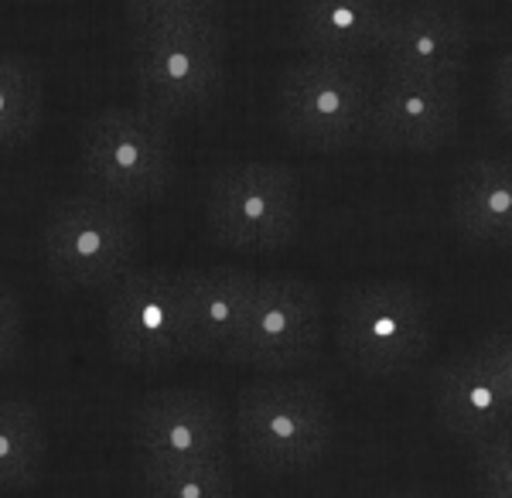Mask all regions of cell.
<instances>
[{
    "instance_id": "ac0fdd59",
    "label": "cell",
    "mask_w": 512,
    "mask_h": 498,
    "mask_svg": "<svg viewBox=\"0 0 512 498\" xmlns=\"http://www.w3.org/2000/svg\"><path fill=\"white\" fill-rule=\"evenodd\" d=\"M45 86L38 69L21 55L0 52V154L18 151L38 134Z\"/></svg>"
},
{
    "instance_id": "30bf717a",
    "label": "cell",
    "mask_w": 512,
    "mask_h": 498,
    "mask_svg": "<svg viewBox=\"0 0 512 498\" xmlns=\"http://www.w3.org/2000/svg\"><path fill=\"white\" fill-rule=\"evenodd\" d=\"M461 76H379L366 144L393 154H437L458 137Z\"/></svg>"
},
{
    "instance_id": "d6986e66",
    "label": "cell",
    "mask_w": 512,
    "mask_h": 498,
    "mask_svg": "<svg viewBox=\"0 0 512 498\" xmlns=\"http://www.w3.org/2000/svg\"><path fill=\"white\" fill-rule=\"evenodd\" d=\"M144 498H236V475L222 461H137Z\"/></svg>"
},
{
    "instance_id": "ffe728a7",
    "label": "cell",
    "mask_w": 512,
    "mask_h": 498,
    "mask_svg": "<svg viewBox=\"0 0 512 498\" xmlns=\"http://www.w3.org/2000/svg\"><path fill=\"white\" fill-rule=\"evenodd\" d=\"M472 478L478 498H512V427L475 447Z\"/></svg>"
},
{
    "instance_id": "cb8c5ba5",
    "label": "cell",
    "mask_w": 512,
    "mask_h": 498,
    "mask_svg": "<svg viewBox=\"0 0 512 498\" xmlns=\"http://www.w3.org/2000/svg\"><path fill=\"white\" fill-rule=\"evenodd\" d=\"M475 348L482 352V359L492 365V372L499 376V383L506 386L509 396H512V325L485 335Z\"/></svg>"
},
{
    "instance_id": "603a6c76",
    "label": "cell",
    "mask_w": 512,
    "mask_h": 498,
    "mask_svg": "<svg viewBox=\"0 0 512 498\" xmlns=\"http://www.w3.org/2000/svg\"><path fill=\"white\" fill-rule=\"evenodd\" d=\"M489 106L495 113V120L512 134V48L502 52L492 65V79H489Z\"/></svg>"
},
{
    "instance_id": "52a82bcc",
    "label": "cell",
    "mask_w": 512,
    "mask_h": 498,
    "mask_svg": "<svg viewBox=\"0 0 512 498\" xmlns=\"http://www.w3.org/2000/svg\"><path fill=\"white\" fill-rule=\"evenodd\" d=\"M79 168L89 188L117 202H158L175 174V140L168 120L147 106H106L79 137Z\"/></svg>"
},
{
    "instance_id": "4fadbf2b",
    "label": "cell",
    "mask_w": 512,
    "mask_h": 498,
    "mask_svg": "<svg viewBox=\"0 0 512 498\" xmlns=\"http://www.w3.org/2000/svg\"><path fill=\"white\" fill-rule=\"evenodd\" d=\"M431 403L441 430L461 444L478 447L512 427L509 389L499 383L478 348L458 352L437 365L431 379Z\"/></svg>"
},
{
    "instance_id": "44dd1931",
    "label": "cell",
    "mask_w": 512,
    "mask_h": 498,
    "mask_svg": "<svg viewBox=\"0 0 512 498\" xmlns=\"http://www.w3.org/2000/svg\"><path fill=\"white\" fill-rule=\"evenodd\" d=\"M130 28H158V24L219 21L222 0H123Z\"/></svg>"
},
{
    "instance_id": "7a4b0ae2",
    "label": "cell",
    "mask_w": 512,
    "mask_h": 498,
    "mask_svg": "<svg viewBox=\"0 0 512 498\" xmlns=\"http://www.w3.org/2000/svg\"><path fill=\"white\" fill-rule=\"evenodd\" d=\"M335 430L332 400L308 379H260L236 396V444L263 475H297L315 468L332 451Z\"/></svg>"
},
{
    "instance_id": "3957f363",
    "label": "cell",
    "mask_w": 512,
    "mask_h": 498,
    "mask_svg": "<svg viewBox=\"0 0 512 498\" xmlns=\"http://www.w3.org/2000/svg\"><path fill=\"white\" fill-rule=\"evenodd\" d=\"M338 359L359 376L390 379L417 369L434 342L431 304L407 280H366L338 294Z\"/></svg>"
},
{
    "instance_id": "5bb4252c",
    "label": "cell",
    "mask_w": 512,
    "mask_h": 498,
    "mask_svg": "<svg viewBox=\"0 0 512 498\" xmlns=\"http://www.w3.org/2000/svg\"><path fill=\"white\" fill-rule=\"evenodd\" d=\"M260 277L243 267L181 270V314H185V359H222L246 325Z\"/></svg>"
},
{
    "instance_id": "ba28073f",
    "label": "cell",
    "mask_w": 512,
    "mask_h": 498,
    "mask_svg": "<svg viewBox=\"0 0 512 498\" xmlns=\"http://www.w3.org/2000/svg\"><path fill=\"white\" fill-rule=\"evenodd\" d=\"M325 342L321 294L301 277H260L253 307L222 362L256 372H291L315 362Z\"/></svg>"
},
{
    "instance_id": "5b68a950",
    "label": "cell",
    "mask_w": 512,
    "mask_h": 498,
    "mask_svg": "<svg viewBox=\"0 0 512 498\" xmlns=\"http://www.w3.org/2000/svg\"><path fill=\"white\" fill-rule=\"evenodd\" d=\"M130 72L140 106L164 120L202 113L226 76L222 21H185L130 28Z\"/></svg>"
},
{
    "instance_id": "9c48e42d",
    "label": "cell",
    "mask_w": 512,
    "mask_h": 498,
    "mask_svg": "<svg viewBox=\"0 0 512 498\" xmlns=\"http://www.w3.org/2000/svg\"><path fill=\"white\" fill-rule=\"evenodd\" d=\"M106 342L120 362L144 369L185 359L178 273L137 267L106 290Z\"/></svg>"
},
{
    "instance_id": "9a60e30c",
    "label": "cell",
    "mask_w": 512,
    "mask_h": 498,
    "mask_svg": "<svg viewBox=\"0 0 512 498\" xmlns=\"http://www.w3.org/2000/svg\"><path fill=\"white\" fill-rule=\"evenodd\" d=\"M400 0H294L291 38L304 55H379Z\"/></svg>"
},
{
    "instance_id": "7402d4cb",
    "label": "cell",
    "mask_w": 512,
    "mask_h": 498,
    "mask_svg": "<svg viewBox=\"0 0 512 498\" xmlns=\"http://www.w3.org/2000/svg\"><path fill=\"white\" fill-rule=\"evenodd\" d=\"M24 348V311L21 301L7 284H0V372L21 359Z\"/></svg>"
},
{
    "instance_id": "d4e9b609",
    "label": "cell",
    "mask_w": 512,
    "mask_h": 498,
    "mask_svg": "<svg viewBox=\"0 0 512 498\" xmlns=\"http://www.w3.org/2000/svg\"><path fill=\"white\" fill-rule=\"evenodd\" d=\"M386 498H431V495H420V492H396V495H386Z\"/></svg>"
},
{
    "instance_id": "7c38bea8",
    "label": "cell",
    "mask_w": 512,
    "mask_h": 498,
    "mask_svg": "<svg viewBox=\"0 0 512 498\" xmlns=\"http://www.w3.org/2000/svg\"><path fill=\"white\" fill-rule=\"evenodd\" d=\"M472 24L448 0H400L390 21L379 58L386 72H420V76H461Z\"/></svg>"
},
{
    "instance_id": "277c9868",
    "label": "cell",
    "mask_w": 512,
    "mask_h": 498,
    "mask_svg": "<svg viewBox=\"0 0 512 498\" xmlns=\"http://www.w3.org/2000/svg\"><path fill=\"white\" fill-rule=\"evenodd\" d=\"M41 260L55 284L110 290L137 270L140 226L130 205L99 192L65 195L41 222Z\"/></svg>"
},
{
    "instance_id": "8992f818",
    "label": "cell",
    "mask_w": 512,
    "mask_h": 498,
    "mask_svg": "<svg viewBox=\"0 0 512 498\" xmlns=\"http://www.w3.org/2000/svg\"><path fill=\"white\" fill-rule=\"evenodd\" d=\"M209 239L236 253H277L301 229V181L277 161H236L205 185Z\"/></svg>"
},
{
    "instance_id": "8fae6325",
    "label": "cell",
    "mask_w": 512,
    "mask_h": 498,
    "mask_svg": "<svg viewBox=\"0 0 512 498\" xmlns=\"http://www.w3.org/2000/svg\"><path fill=\"white\" fill-rule=\"evenodd\" d=\"M137 461H222L229 458V413L205 389H158L130 413Z\"/></svg>"
},
{
    "instance_id": "2e32d148",
    "label": "cell",
    "mask_w": 512,
    "mask_h": 498,
    "mask_svg": "<svg viewBox=\"0 0 512 498\" xmlns=\"http://www.w3.org/2000/svg\"><path fill=\"white\" fill-rule=\"evenodd\" d=\"M448 222L472 246H512V154L461 164L451 181Z\"/></svg>"
},
{
    "instance_id": "e0dca14e",
    "label": "cell",
    "mask_w": 512,
    "mask_h": 498,
    "mask_svg": "<svg viewBox=\"0 0 512 498\" xmlns=\"http://www.w3.org/2000/svg\"><path fill=\"white\" fill-rule=\"evenodd\" d=\"M48 461V430L38 406L28 400H0V492L38 485Z\"/></svg>"
},
{
    "instance_id": "6da1fadb",
    "label": "cell",
    "mask_w": 512,
    "mask_h": 498,
    "mask_svg": "<svg viewBox=\"0 0 512 498\" xmlns=\"http://www.w3.org/2000/svg\"><path fill=\"white\" fill-rule=\"evenodd\" d=\"M376 86L369 58L301 55L277 79V123L308 151H352L369 140Z\"/></svg>"
}]
</instances>
